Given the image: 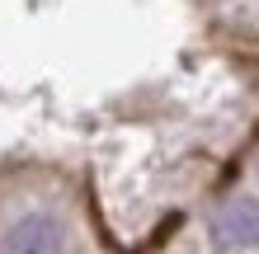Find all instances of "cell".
Segmentation results:
<instances>
[{
    "label": "cell",
    "mask_w": 259,
    "mask_h": 254,
    "mask_svg": "<svg viewBox=\"0 0 259 254\" xmlns=\"http://www.w3.org/2000/svg\"><path fill=\"white\" fill-rule=\"evenodd\" d=\"M62 245H66L62 221L48 217V212H28L5 231V245L0 249L5 254H62Z\"/></svg>",
    "instance_id": "obj_1"
},
{
    "label": "cell",
    "mask_w": 259,
    "mask_h": 254,
    "mask_svg": "<svg viewBox=\"0 0 259 254\" xmlns=\"http://www.w3.org/2000/svg\"><path fill=\"white\" fill-rule=\"evenodd\" d=\"M212 235L226 249H250L259 245V198H231L212 217Z\"/></svg>",
    "instance_id": "obj_2"
}]
</instances>
